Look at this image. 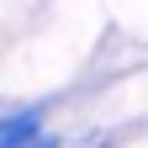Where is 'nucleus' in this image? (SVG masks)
I'll list each match as a JSON object with an SVG mask.
<instances>
[{"mask_svg":"<svg viewBox=\"0 0 148 148\" xmlns=\"http://www.w3.org/2000/svg\"><path fill=\"white\" fill-rule=\"evenodd\" d=\"M42 106H11L5 116H0V148H32L42 138Z\"/></svg>","mask_w":148,"mask_h":148,"instance_id":"nucleus-1","label":"nucleus"},{"mask_svg":"<svg viewBox=\"0 0 148 148\" xmlns=\"http://www.w3.org/2000/svg\"><path fill=\"white\" fill-rule=\"evenodd\" d=\"M32 148H64V143H58V132H42V138L32 143Z\"/></svg>","mask_w":148,"mask_h":148,"instance_id":"nucleus-2","label":"nucleus"},{"mask_svg":"<svg viewBox=\"0 0 148 148\" xmlns=\"http://www.w3.org/2000/svg\"><path fill=\"white\" fill-rule=\"evenodd\" d=\"M5 111H11V106H5V101H0V116H5Z\"/></svg>","mask_w":148,"mask_h":148,"instance_id":"nucleus-3","label":"nucleus"}]
</instances>
